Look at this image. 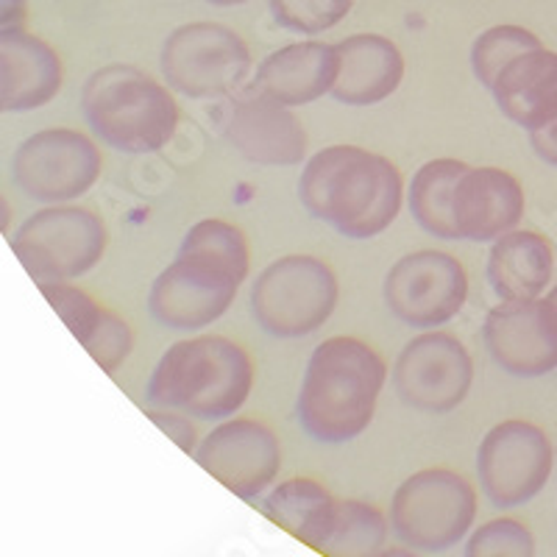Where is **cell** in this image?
Instances as JSON below:
<instances>
[{"label": "cell", "mask_w": 557, "mask_h": 557, "mask_svg": "<svg viewBox=\"0 0 557 557\" xmlns=\"http://www.w3.org/2000/svg\"><path fill=\"white\" fill-rule=\"evenodd\" d=\"M248 240L235 223L221 218L193 223L176 260L153 278L148 310L165 330H203L226 315L248 278Z\"/></svg>", "instance_id": "cell-1"}, {"label": "cell", "mask_w": 557, "mask_h": 557, "mask_svg": "<svg viewBox=\"0 0 557 557\" xmlns=\"http://www.w3.org/2000/svg\"><path fill=\"white\" fill-rule=\"evenodd\" d=\"M298 198L318 221L348 240H371L399 218L405 184L399 168L360 146H330L307 159Z\"/></svg>", "instance_id": "cell-2"}, {"label": "cell", "mask_w": 557, "mask_h": 557, "mask_svg": "<svg viewBox=\"0 0 557 557\" xmlns=\"http://www.w3.org/2000/svg\"><path fill=\"white\" fill-rule=\"evenodd\" d=\"M387 366L360 337L337 335L315 346L296 399L298 424L318 444H348L371 426Z\"/></svg>", "instance_id": "cell-3"}, {"label": "cell", "mask_w": 557, "mask_h": 557, "mask_svg": "<svg viewBox=\"0 0 557 557\" xmlns=\"http://www.w3.org/2000/svg\"><path fill=\"white\" fill-rule=\"evenodd\" d=\"M257 380L251 355L223 335L176 341L153 366L146 396L153 407L226 421L246 405Z\"/></svg>", "instance_id": "cell-4"}, {"label": "cell", "mask_w": 557, "mask_h": 557, "mask_svg": "<svg viewBox=\"0 0 557 557\" xmlns=\"http://www.w3.org/2000/svg\"><path fill=\"white\" fill-rule=\"evenodd\" d=\"M82 112L103 146L134 157L162 151L178 128L171 89L132 64L96 70L82 89Z\"/></svg>", "instance_id": "cell-5"}, {"label": "cell", "mask_w": 557, "mask_h": 557, "mask_svg": "<svg viewBox=\"0 0 557 557\" xmlns=\"http://www.w3.org/2000/svg\"><path fill=\"white\" fill-rule=\"evenodd\" d=\"M476 487L451 469H424L407 476L391 499V532L405 546L444 555L466 544L474 530Z\"/></svg>", "instance_id": "cell-6"}, {"label": "cell", "mask_w": 557, "mask_h": 557, "mask_svg": "<svg viewBox=\"0 0 557 557\" xmlns=\"http://www.w3.org/2000/svg\"><path fill=\"white\" fill-rule=\"evenodd\" d=\"M341 285L330 265L310 253H287L265 268L251 285V315L262 332L296 341L330 321Z\"/></svg>", "instance_id": "cell-7"}, {"label": "cell", "mask_w": 557, "mask_h": 557, "mask_svg": "<svg viewBox=\"0 0 557 557\" xmlns=\"http://www.w3.org/2000/svg\"><path fill=\"white\" fill-rule=\"evenodd\" d=\"M107 226L96 212L82 207L39 209L17 228L12 237V251L28 271V276L42 285L70 282L92 271L107 251Z\"/></svg>", "instance_id": "cell-8"}, {"label": "cell", "mask_w": 557, "mask_h": 557, "mask_svg": "<svg viewBox=\"0 0 557 557\" xmlns=\"http://www.w3.org/2000/svg\"><path fill=\"white\" fill-rule=\"evenodd\" d=\"M168 87L190 98H226L246 84L251 51L246 39L221 23H190L162 45Z\"/></svg>", "instance_id": "cell-9"}, {"label": "cell", "mask_w": 557, "mask_h": 557, "mask_svg": "<svg viewBox=\"0 0 557 557\" xmlns=\"http://www.w3.org/2000/svg\"><path fill=\"white\" fill-rule=\"evenodd\" d=\"M552 466L549 435L521 418L496 424L476 449L480 487L496 510H513L535 499L549 482Z\"/></svg>", "instance_id": "cell-10"}, {"label": "cell", "mask_w": 557, "mask_h": 557, "mask_svg": "<svg viewBox=\"0 0 557 557\" xmlns=\"http://www.w3.org/2000/svg\"><path fill=\"white\" fill-rule=\"evenodd\" d=\"M382 296L396 321L430 332L460 315L469 298V273L451 253L424 248L387 271Z\"/></svg>", "instance_id": "cell-11"}, {"label": "cell", "mask_w": 557, "mask_h": 557, "mask_svg": "<svg viewBox=\"0 0 557 557\" xmlns=\"http://www.w3.org/2000/svg\"><path fill=\"white\" fill-rule=\"evenodd\" d=\"M98 146L76 128H45L14 151L12 176L20 190L42 203H67L101 178Z\"/></svg>", "instance_id": "cell-12"}, {"label": "cell", "mask_w": 557, "mask_h": 557, "mask_svg": "<svg viewBox=\"0 0 557 557\" xmlns=\"http://www.w3.org/2000/svg\"><path fill=\"white\" fill-rule=\"evenodd\" d=\"M474 382L469 348L449 332H424L401 348L393 366V387L418 412L444 416L466 401Z\"/></svg>", "instance_id": "cell-13"}, {"label": "cell", "mask_w": 557, "mask_h": 557, "mask_svg": "<svg viewBox=\"0 0 557 557\" xmlns=\"http://www.w3.org/2000/svg\"><path fill=\"white\" fill-rule=\"evenodd\" d=\"M193 457L212 480L246 502L262 499L282 471L276 432L253 418H226L198 441Z\"/></svg>", "instance_id": "cell-14"}, {"label": "cell", "mask_w": 557, "mask_h": 557, "mask_svg": "<svg viewBox=\"0 0 557 557\" xmlns=\"http://www.w3.org/2000/svg\"><path fill=\"white\" fill-rule=\"evenodd\" d=\"M223 139L243 159L265 168H290L307 157V132L290 107L253 87L237 89L218 109Z\"/></svg>", "instance_id": "cell-15"}, {"label": "cell", "mask_w": 557, "mask_h": 557, "mask_svg": "<svg viewBox=\"0 0 557 557\" xmlns=\"http://www.w3.org/2000/svg\"><path fill=\"white\" fill-rule=\"evenodd\" d=\"M482 341L502 371L544 376L557 368V305L549 296L502 301L485 315Z\"/></svg>", "instance_id": "cell-16"}, {"label": "cell", "mask_w": 557, "mask_h": 557, "mask_svg": "<svg viewBox=\"0 0 557 557\" xmlns=\"http://www.w3.org/2000/svg\"><path fill=\"white\" fill-rule=\"evenodd\" d=\"M524 187L502 168H466L451 196L457 240L494 243L524 218Z\"/></svg>", "instance_id": "cell-17"}, {"label": "cell", "mask_w": 557, "mask_h": 557, "mask_svg": "<svg viewBox=\"0 0 557 557\" xmlns=\"http://www.w3.org/2000/svg\"><path fill=\"white\" fill-rule=\"evenodd\" d=\"M341 67L335 45L293 42L273 51L257 67L251 87L282 107H307L332 92Z\"/></svg>", "instance_id": "cell-18"}, {"label": "cell", "mask_w": 557, "mask_h": 557, "mask_svg": "<svg viewBox=\"0 0 557 557\" xmlns=\"http://www.w3.org/2000/svg\"><path fill=\"white\" fill-rule=\"evenodd\" d=\"M337 67L332 96L346 107H376L399 89L405 78V57L387 37L355 34L335 45Z\"/></svg>", "instance_id": "cell-19"}, {"label": "cell", "mask_w": 557, "mask_h": 557, "mask_svg": "<svg viewBox=\"0 0 557 557\" xmlns=\"http://www.w3.org/2000/svg\"><path fill=\"white\" fill-rule=\"evenodd\" d=\"M494 101L516 126L541 128L557 117V53L541 48L519 53L496 76Z\"/></svg>", "instance_id": "cell-20"}, {"label": "cell", "mask_w": 557, "mask_h": 557, "mask_svg": "<svg viewBox=\"0 0 557 557\" xmlns=\"http://www.w3.org/2000/svg\"><path fill=\"white\" fill-rule=\"evenodd\" d=\"M555 273L552 243L539 232L513 228L494 240L487 253V282L502 301L539 298Z\"/></svg>", "instance_id": "cell-21"}, {"label": "cell", "mask_w": 557, "mask_h": 557, "mask_svg": "<svg viewBox=\"0 0 557 557\" xmlns=\"http://www.w3.org/2000/svg\"><path fill=\"white\" fill-rule=\"evenodd\" d=\"M337 499L330 487H323L310 476H293V480L278 482L260 499V510L268 521L278 530L290 532L293 539L318 549L321 541L330 532L335 519Z\"/></svg>", "instance_id": "cell-22"}, {"label": "cell", "mask_w": 557, "mask_h": 557, "mask_svg": "<svg viewBox=\"0 0 557 557\" xmlns=\"http://www.w3.org/2000/svg\"><path fill=\"white\" fill-rule=\"evenodd\" d=\"M0 34L7 39L14 73H17L12 112H28V109H39L53 101L62 89V59H59V53L45 39L34 37L23 28Z\"/></svg>", "instance_id": "cell-23"}, {"label": "cell", "mask_w": 557, "mask_h": 557, "mask_svg": "<svg viewBox=\"0 0 557 557\" xmlns=\"http://www.w3.org/2000/svg\"><path fill=\"white\" fill-rule=\"evenodd\" d=\"M466 168L469 165L460 159H432L412 173L407 203L418 226L437 240H457L455 221H451V196Z\"/></svg>", "instance_id": "cell-24"}, {"label": "cell", "mask_w": 557, "mask_h": 557, "mask_svg": "<svg viewBox=\"0 0 557 557\" xmlns=\"http://www.w3.org/2000/svg\"><path fill=\"white\" fill-rule=\"evenodd\" d=\"M391 521L380 507L362 499H343L335 507L326 539L315 552L326 557H376L387 544Z\"/></svg>", "instance_id": "cell-25"}, {"label": "cell", "mask_w": 557, "mask_h": 557, "mask_svg": "<svg viewBox=\"0 0 557 557\" xmlns=\"http://www.w3.org/2000/svg\"><path fill=\"white\" fill-rule=\"evenodd\" d=\"M541 48V39L521 26H494L474 39L471 45V70L482 87H494L496 76L510 59L519 53Z\"/></svg>", "instance_id": "cell-26"}, {"label": "cell", "mask_w": 557, "mask_h": 557, "mask_svg": "<svg viewBox=\"0 0 557 557\" xmlns=\"http://www.w3.org/2000/svg\"><path fill=\"white\" fill-rule=\"evenodd\" d=\"M462 557H535V535L519 519L502 516L471 530Z\"/></svg>", "instance_id": "cell-27"}, {"label": "cell", "mask_w": 557, "mask_h": 557, "mask_svg": "<svg viewBox=\"0 0 557 557\" xmlns=\"http://www.w3.org/2000/svg\"><path fill=\"white\" fill-rule=\"evenodd\" d=\"M278 26L296 34H323L351 12L355 0H268Z\"/></svg>", "instance_id": "cell-28"}, {"label": "cell", "mask_w": 557, "mask_h": 557, "mask_svg": "<svg viewBox=\"0 0 557 557\" xmlns=\"http://www.w3.org/2000/svg\"><path fill=\"white\" fill-rule=\"evenodd\" d=\"M39 290L45 293L48 305L59 312V318L67 323V330L73 332V337L84 346L92 337V332H96L98 321L103 315V307L89 293H84L76 285H70V282H53V285H42Z\"/></svg>", "instance_id": "cell-29"}, {"label": "cell", "mask_w": 557, "mask_h": 557, "mask_svg": "<svg viewBox=\"0 0 557 557\" xmlns=\"http://www.w3.org/2000/svg\"><path fill=\"white\" fill-rule=\"evenodd\" d=\"M84 348H87L89 357H92L107 374H114V371L128 360V355H132L134 332L126 323V318H121L112 310H103L96 332H92V337L84 343Z\"/></svg>", "instance_id": "cell-30"}, {"label": "cell", "mask_w": 557, "mask_h": 557, "mask_svg": "<svg viewBox=\"0 0 557 557\" xmlns=\"http://www.w3.org/2000/svg\"><path fill=\"white\" fill-rule=\"evenodd\" d=\"M146 416L151 418L153 424L165 432L168 437H171L178 449L187 451V455H196L198 432H196V426H193V421L187 412L165 410V407H151V410H146Z\"/></svg>", "instance_id": "cell-31"}, {"label": "cell", "mask_w": 557, "mask_h": 557, "mask_svg": "<svg viewBox=\"0 0 557 557\" xmlns=\"http://www.w3.org/2000/svg\"><path fill=\"white\" fill-rule=\"evenodd\" d=\"M14 92H17V73H14V62L7 48V39L0 34V114L12 112Z\"/></svg>", "instance_id": "cell-32"}, {"label": "cell", "mask_w": 557, "mask_h": 557, "mask_svg": "<svg viewBox=\"0 0 557 557\" xmlns=\"http://www.w3.org/2000/svg\"><path fill=\"white\" fill-rule=\"evenodd\" d=\"M530 146H532V151L544 159L546 165L557 168V117L552 123H546V126L532 128Z\"/></svg>", "instance_id": "cell-33"}, {"label": "cell", "mask_w": 557, "mask_h": 557, "mask_svg": "<svg viewBox=\"0 0 557 557\" xmlns=\"http://www.w3.org/2000/svg\"><path fill=\"white\" fill-rule=\"evenodd\" d=\"M28 14V0H0V32L23 28Z\"/></svg>", "instance_id": "cell-34"}, {"label": "cell", "mask_w": 557, "mask_h": 557, "mask_svg": "<svg viewBox=\"0 0 557 557\" xmlns=\"http://www.w3.org/2000/svg\"><path fill=\"white\" fill-rule=\"evenodd\" d=\"M376 557H424L421 552L410 549V546H385Z\"/></svg>", "instance_id": "cell-35"}, {"label": "cell", "mask_w": 557, "mask_h": 557, "mask_svg": "<svg viewBox=\"0 0 557 557\" xmlns=\"http://www.w3.org/2000/svg\"><path fill=\"white\" fill-rule=\"evenodd\" d=\"M9 226H12V207L0 196V232H9Z\"/></svg>", "instance_id": "cell-36"}, {"label": "cell", "mask_w": 557, "mask_h": 557, "mask_svg": "<svg viewBox=\"0 0 557 557\" xmlns=\"http://www.w3.org/2000/svg\"><path fill=\"white\" fill-rule=\"evenodd\" d=\"M212 7H240V3H248V0H207Z\"/></svg>", "instance_id": "cell-37"}, {"label": "cell", "mask_w": 557, "mask_h": 557, "mask_svg": "<svg viewBox=\"0 0 557 557\" xmlns=\"http://www.w3.org/2000/svg\"><path fill=\"white\" fill-rule=\"evenodd\" d=\"M549 298H552V301H555V305H557V287H555V290L549 293Z\"/></svg>", "instance_id": "cell-38"}]
</instances>
